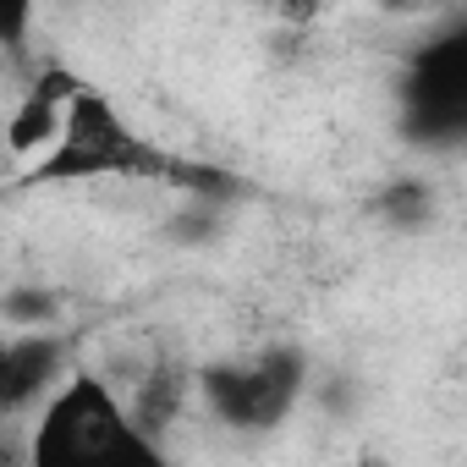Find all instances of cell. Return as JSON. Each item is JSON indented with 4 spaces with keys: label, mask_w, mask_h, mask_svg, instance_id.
Segmentation results:
<instances>
[{
    "label": "cell",
    "mask_w": 467,
    "mask_h": 467,
    "mask_svg": "<svg viewBox=\"0 0 467 467\" xmlns=\"http://www.w3.org/2000/svg\"><path fill=\"white\" fill-rule=\"evenodd\" d=\"M165 160L110 110L105 94L83 88L72 105H67V121H61V143L23 171V187H56V182H83V176H143V171H160Z\"/></svg>",
    "instance_id": "7a4b0ae2"
},
{
    "label": "cell",
    "mask_w": 467,
    "mask_h": 467,
    "mask_svg": "<svg viewBox=\"0 0 467 467\" xmlns=\"http://www.w3.org/2000/svg\"><path fill=\"white\" fill-rule=\"evenodd\" d=\"M6 314H12L17 325H45V319H56V297L39 292V286H28V292H12V297H6Z\"/></svg>",
    "instance_id": "9c48e42d"
},
{
    "label": "cell",
    "mask_w": 467,
    "mask_h": 467,
    "mask_svg": "<svg viewBox=\"0 0 467 467\" xmlns=\"http://www.w3.org/2000/svg\"><path fill=\"white\" fill-rule=\"evenodd\" d=\"M187 407V374L182 368H171V363H160L143 385H138V396L127 401V418H132V429L143 434V440H154L160 445V434L176 423V412Z\"/></svg>",
    "instance_id": "52a82bcc"
},
{
    "label": "cell",
    "mask_w": 467,
    "mask_h": 467,
    "mask_svg": "<svg viewBox=\"0 0 467 467\" xmlns=\"http://www.w3.org/2000/svg\"><path fill=\"white\" fill-rule=\"evenodd\" d=\"M61 121H67V105H56V99H45V94H23L17 99V110L6 116V149L17 154V160H45L56 143H61Z\"/></svg>",
    "instance_id": "8992f818"
},
{
    "label": "cell",
    "mask_w": 467,
    "mask_h": 467,
    "mask_svg": "<svg viewBox=\"0 0 467 467\" xmlns=\"http://www.w3.org/2000/svg\"><path fill=\"white\" fill-rule=\"evenodd\" d=\"M379 209L390 214V225H423L429 220V209H434V198H429V187L423 182H396V187H385L379 192Z\"/></svg>",
    "instance_id": "ba28073f"
},
{
    "label": "cell",
    "mask_w": 467,
    "mask_h": 467,
    "mask_svg": "<svg viewBox=\"0 0 467 467\" xmlns=\"http://www.w3.org/2000/svg\"><path fill=\"white\" fill-rule=\"evenodd\" d=\"M28 28H34V6L28 0H6L0 6V50H23Z\"/></svg>",
    "instance_id": "30bf717a"
},
{
    "label": "cell",
    "mask_w": 467,
    "mask_h": 467,
    "mask_svg": "<svg viewBox=\"0 0 467 467\" xmlns=\"http://www.w3.org/2000/svg\"><path fill=\"white\" fill-rule=\"evenodd\" d=\"M67 379V341L45 330H23L6 341V368H0V412H28Z\"/></svg>",
    "instance_id": "5b68a950"
},
{
    "label": "cell",
    "mask_w": 467,
    "mask_h": 467,
    "mask_svg": "<svg viewBox=\"0 0 467 467\" xmlns=\"http://www.w3.org/2000/svg\"><path fill=\"white\" fill-rule=\"evenodd\" d=\"M23 467H171V462L154 440L132 429L127 401L94 368H72L39 401Z\"/></svg>",
    "instance_id": "6da1fadb"
},
{
    "label": "cell",
    "mask_w": 467,
    "mask_h": 467,
    "mask_svg": "<svg viewBox=\"0 0 467 467\" xmlns=\"http://www.w3.org/2000/svg\"><path fill=\"white\" fill-rule=\"evenodd\" d=\"M412 121L429 132H456L467 116V45H434L418 56V72L407 83Z\"/></svg>",
    "instance_id": "277c9868"
},
{
    "label": "cell",
    "mask_w": 467,
    "mask_h": 467,
    "mask_svg": "<svg viewBox=\"0 0 467 467\" xmlns=\"http://www.w3.org/2000/svg\"><path fill=\"white\" fill-rule=\"evenodd\" d=\"M0 467H17V462H0Z\"/></svg>",
    "instance_id": "7c38bea8"
},
{
    "label": "cell",
    "mask_w": 467,
    "mask_h": 467,
    "mask_svg": "<svg viewBox=\"0 0 467 467\" xmlns=\"http://www.w3.org/2000/svg\"><path fill=\"white\" fill-rule=\"evenodd\" d=\"M0 368H6V336H0Z\"/></svg>",
    "instance_id": "8fae6325"
},
{
    "label": "cell",
    "mask_w": 467,
    "mask_h": 467,
    "mask_svg": "<svg viewBox=\"0 0 467 467\" xmlns=\"http://www.w3.org/2000/svg\"><path fill=\"white\" fill-rule=\"evenodd\" d=\"M308 379V358L297 347H270L254 363H209L198 374V390L209 412L231 429H275L297 407Z\"/></svg>",
    "instance_id": "3957f363"
}]
</instances>
